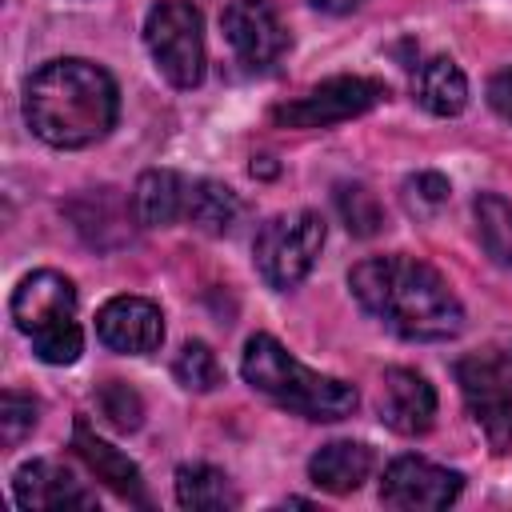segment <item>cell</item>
Listing matches in <instances>:
<instances>
[{
    "label": "cell",
    "instance_id": "6da1fadb",
    "mask_svg": "<svg viewBox=\"0 0 512 512\" xmlns=\"http://www.w3.org/2000/svg\"><path fill=\"white\" fill-rule=\"evenodd\" d=\"M348 288L356 304L400 340H452L464 328L460 296L416 256H368L348 272Z\"/></svg>",
    "mask_w": 512,
    "mask_h": 512
},
{
    "label": "cell",
    "instance_id": "7a4b0ae2",
    "mask_svg": "<svg viewBox=\"0 0 512 512\" xmlns=\"http://www.w3.org/2000/svg\"><path fill=\"white\" fill-rule=\"evenodd\" d=\"M116 116V80L84 56L48 60L24 84V120L52 148H88L116 128Z\"/></svg>",
    "mask_w": 512,
    "mask_h": 512
},
{
    "label": "cell",
    "instance_id": "3957f363",
    "mask_svg": "<svg viewBox=\"0 0 512 512\" xmlns=\"http://www.w3.org/2000/svg\"><path fill=\"white\" fill-rule=\"evenodd\" d=\"M240 372H244V380H248L260 396H268L272 404H280V408H288V412H296V416H304V420H324V424H332V420L352 416L356 404H360V396H356V388H352L348 380L304 368V364H300L276 336H268V332L248 336L244 356H240Z\"/></svg>",
    "mask_w": 512,
    "mask_h": 512
},
{
    "label": "cell",
    "instance_id": "277c9868",
    "mask_svg": "<svg viewBox=\"0 0 512 512\" xmlns=\"http://www.w3.org/2000/svg\"><path fill=\"white\" fill-rule=\"evenodd\" d=\"M12 320L44 364H72L84 352V332L76 324V284L64 272H28L12 292Z\"/></svg>",
    "mask_w": 512,
    "mask_h": 512
},
{
    "label": "cell",
    "instance_id": "5b68a950",
    "mask_svg": "<svg viewBox=\"0 0 512 512\" xmlns=\"http://www.w3.org/2000/svg\"><path fill=\"white\" fill-rule=\"evenodd\" d=\"M452 376L460 384V396L488 436L492 452L512 448V336L492 340L452 364Z\"/></svg>",
    "mask_w": 512,
    "mask_h": 512
},
{
    "label": "cell",
    "instance_id": "8992f818",
    "mask_svg": "<svg viewBox=\"0 0 512 512\" xmlns=\"http://www.w3.org/2000/svg\"><path fill=\"white\" fill-rule=\"evenodd\" d=\"M320 248H324V216L312 208H300L260 224L252 240V260L268 288L288 292L312 272Z\"/></svg>",
    "mask_w": 512,
    "mask_h": 512
},
{
    "label": "cell",
    "instance_id": "52a82bcc",
    "mask_svg": "<svg viewBox=\"0 0 512 512\" xmlns=\"http://www.w3.org/2000/svg\"><path fill=\"white\" fill-rule=\"evenodd\" d=\"M144 44L172 88L204 80V16L192 0H156L144 20Z\"/></svg>",
    "mask_w": 512,
    "mask_h": 512
},
{
    "label": "cell",
    "instance_id": "ba28073f",
    "mask_svg": "<svg viewBox=\"0 0 512 512\" xmlns=\"http://www.w3.org/2000/svg\"><path fill=\"white\" fill-rule=\"evenodd\" d=\"M384 96H388V84L376 76H332V80L316 84L312 92H304L288 104H276L272 120L280 128H332V124L372 112Z\"/></svg>",
    "mask_w": 512,
    "mask_h": 512
},
{
    "label": "cell",
    "instance_id": "9c48e42d",
    "mask_svg": "<svg viewBox=\"0 0 512 512\" xmlns=\"http://www.w3.org/2000/svg\"><path fill=\"white\" fill-rule=\"evenodd\" d=\"M220 24H224V36H228L236 60L248 72L272 68L288 52V44H292L288 24L280 20V12H276L272 0H232L224 8Z\"/></svg>",
    "mask_w": 512,
    "mask_h": 512
},
{
    "label": "cell",
    "instance_id": "30bf717a",
    "mask_svg": "<svg viewBox=\"0 0 512 512\" xmlns=\"http://www.w3.org/2000/svg\"><path fill=\"white\" fill-rule=\"evenodd\" d=\"M464 488V476L440 468L424 456H396L380 476V504L400 512H432L448 508Z\"/></svg>",
    "mask_w": 512,
    "mask_h": 512
},
{
    "label": "cell",
    "instance_id": "8fae6325",
    "mask_svg": "<svg viewBox=\"0 0 512 512\" xmlns=\"http://www.w3.org/2000/svg\"><path fill=\"white\" fill-rule=\"evenodd\" d=\"M96 336L120 356H148L164 344V312L144 296H112L96 312Z\"/></svg>",
    "mask_w": 512,
    "mask_h": 512
},
{
    "label": "cell",
    "instance_id": "7c38bea8",
    "mask_svg": "<svg viewBox=\"0 0 512 512\" xmlns=\"http://www.w3.org/2000/svg\"><path fill=\"white\" fill-rule=\"evenodd\" d=\"M12 492H16V504L20 508H44V512H56V508H96V492L84 488V480H76V472L60 460H28L16 468L12 476Z\"/></svg>",
    "mask_w": 512,
    "mask_h": 512
},
{
    "label": "cell",
    "instance_id": "4fadbf2b",
    "mask_svg": "<svg viewBox=\"0 0 512 512\" xmlns=\"http://www.w3.org/2000/svg\"><path fill=\"white\" fill-rule=\"evenodd\" d=\"M380 420L400 436H424L436 424V388L416 368H388L380 380Z\"/></svg>",
    "mask_w": 512,
    "mask_h": 512
},
{
    "label": "cell",
    "instance_id": "5bb4252c",
    "mask_svg": "<svg viewBox=\"0 0 512 512\" xmlns=\"http://www.w3.org/2000/svg\"><path fill=\"white\" fill-rule=\"evenodd\" d=\"M72 448H76V456L88 464V472H92L104 488H112L120 500L140 504V508H148V504H152V500H148V488H144L140 468H136L120 448H112L104 436H96V432H92V424H88L84 416H76V424H72Z\"/></svg>",
    "mask_w": 512,
    "mask_h": 512
},
{
    "label": "cell",
    "instance_id": "9a60e30c",
    "mask_svg": "<svg viewBox=\"0 0 512 512\" xmlns=\"http://www.w3.org/2000/svg\"><path fill=\"white\" fill-rule=\"evenodd\" d=\"M372 464H376V456H372L368 444H360V440H332V444L312 452L308 480L320 492H328V496H348V492H356L372 476Z\"/></svg>",
    "mask_w": 512,
    "mask_h": 512
},
{
    "label": "cell",
    "instance_id": "2e32d148",
    "mask_svg": "<svg viewBox=\"0 0 512 512\" xmlns=\"http://www.w3.org/2000/svg\"><path fill=\"white\" fill-rule=\"evenodd\" d=\"M188 184L172 168H148L132 184V216L144 228H168L188 212Z\"/></svg>",
    "mask_w": 512,
    "mask_h": 512
},
{
    "label": "cell",
    "instance_id": "e0dca14e",
    "mask_svg": "<svg viewBox=\"0 0 512 512\" xmlns=\"http://www.w3.org/2000/svg\"><path fill=\"white\" fill-rule=\"evenodd\" d=\"M416 104L432 116H460L468 104V76L452 56H428L412 80Z\"/></svg>",
    "mask_w": 512,
    "mask_h": 512
},
{
    "label": "cell",
    "instance_id": "ac0fdd59",
    "mask_svg": "<svg viewBox=\"0 0 512 512\" xmlns=\"http://www.w3.org/2000/svg\"><path fill=\"white\" fill-rule=\"evenodd\" d=\"M176 500H180V508H192V512H224V508L240 504L232 480L204 460L176 468Z\"/></svg>",
    "mask_w": 512,
    "mask_h": 512
},
{
    "label": "cell",
    "instance_id": "d6986e66",
    "mask_svg": "<svg viewBox=\"0 0 512 512\" xmlns=\"http://www.w3.org/2000/svg\"><path fill=\"white\" fill-rule=\"evenodd\" d=\"M236 216H240V200H236V192L228 184H220V180H192L188 184L184 220H192L200 232L224 236V232H232Z\"/></svg>",
    "mask_w": 512,
    "mask_h": 512
},
{
    "label": "cell",
    "instance_id": "ffe728a7",
    "mask_svg": "<svg viewBox=\"0 0 512 512\" xmlns=\"http://www.w3.org/2000/svg\"><path fill=\"white\" fill-rule=\"evenodd\" d=\"M476 216V236L488 252V260L504 272H512V204L496 192H480L472 204Z\"/></svg>",
    "mask_w": 512,
    "mask_h": 512
},
{
    "label": "cell",
    "instance_id": "44dd1931",
    "mask_svg": "<svg viewBox=\"0 0 512 512\" xmlns=\"http://www.w3.org/2000/svg\"><path fill=\"white\" fill-rule=\"evenodd\" d=\"M172 372H176L180 388H188V392H212V388L224 384V368H220L216 352H212L204 340H188V344L180 348Z\"/></svg>",
    "mask_w": 512,
    "mask_h": 512
},
{
    "label": "cell",
    "instance_id": "7402d4cb",
    "mask_svg": "<svg viewBox=\"0 0 512 512\" xmlns=\"http://www.w3.org/2000/svg\"><path fill=\"white\" fill-rule=\"evenodd\" d=\"M96 408L100 416L116 428V432H136L144 420V400L136 396V388H128L124 380H104L96 388Z\"/></svg>",
    "mask_w": 512,
    "mask_h": 512
},
{
    "label": "cell",
    "instance_id": "603a6c76",
    "mask_svg": "<svg viewBox=\"0 0 512 512\" xmlns=\"http://www.w3.org/2000/svg\"><path fill=\"white\" fill-rule=\"evenodd\" d=\"M336 208H340V220L352 236H376L380 224H384L380 204L364 184H340L336 188Z\"/></svg>",
    "mask_w": 512,
    "mask_h": 512
},
{
    "label": "cell",
    "instance_id": "cb8c5ba5",
    "mask_svg": "<svg viewBox=\"0 0 512 512\" xmlns=\"http://www.w3.org/2000/svg\"><path fill=\"white\" fill-rule=\"evenodd\" d=\"M36 416H40V404L24 392H4L0 396V440L12 448L20 444L32 428H36Z\"/></svg>",
    "mask_w": 512,
    "mask_h": 512
},
{
    "label": "cell",
    "instance_id": "d4e9b609",
    "mask_svg": "<svg viewBox=\"0 0 512 512\" xmlns=\"http://www.w3.org/2000/svg\"><path fill=\"white\" fill-rule=\"evenodd\" d=\"M404 192H408V204L420 208V212H436L444 200H448V180L440 172H416L404 180Z\"/></svg>",
    "mask_w": 512,
    "mask_h": 512
},
{
    "label": "cell",
    "instance_id": "484cf974",
    "mask_svg": "<svg viewBox=\"0 0 512 512\" xmlns=\"http://www.w3.org/2000/svg\"><path fill=\"white\" fill-rule=\"evenodd\" d=\"M488 104L500 120L512 124V68H500L492 80H488Z\"/></svg>",
    "mask_w": 512,
    "mask_h": 512
},
{
    "label": "cell",
    "instance_id": "4316f807",
    "mask_svg": "<svg viewBox=\"0 0 512 512\" xmlns=\"http://www.w3.org/2000/svg\"><path fill=\"white\" fill-rule=\"evenodd\" d=\"M316 12H328V16H344V12H356L364 0H308Z\"/></svg>",
    "mask_w": 512,
    "mask_h": 512
}]
</instances>
